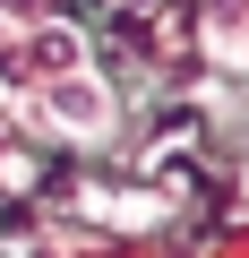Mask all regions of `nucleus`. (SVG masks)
Wrapping results in <instances>:
<instances>
[{"label": "nucleus", "mask_w": 249, "mask_h": 258, "mask_svg": "<svg viewBox=\"0 0 249 258\" xmlns=\"http://www.w3.org/2000/svg\"><path fill=\"white\" fill-rule=\"evenodd\" d=\"M198 43L223 69H249V0H198Z\"/></svg>", "instance_id": "2"}, {"label": "nucleus", "mask_w": 249, "mask_h": 258, "mask_svg": "<svg viewBox=\"0 0 249 258\" xmlns=\"http://www.w3.org/2000/svg\"><path fill=\"white\" fill-rule=\"evenodd\" d=\"M0 103L69 147H95L120 129V95L60 0H0Z\"/></svg>", "instance_id": "1"}]
</instances>
